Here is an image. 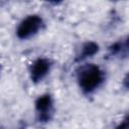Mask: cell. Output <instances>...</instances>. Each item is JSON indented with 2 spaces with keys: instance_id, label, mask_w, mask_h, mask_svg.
Returning <instances> with one entry per match:
<instances>
[{
  "instance_id": "obj_2",
  "label": "cell",
  "mask_w": 129,
  "mask_h": 129,
  "mask_svg": "<svg viewBox=\"0 0 129 129\" xmlns=\"http://www.w3.org/2000/svg\"><path fill=\"white\" fill-rule=\"evenodd\" d=\"M43 19L38 14H30L24 17L16 28V36L19 39H28L37 34L43 27Z\"/></svg>"
},
{
  "instance_id": "obj_1",
  "label": "cell",
  "mask_w": 129,
  "mask_h": 129,
  "mask_svg": "<svg viewBox=\"0 0 129 129\" xmlns=\"http://www.w3.org/2000/svg\"><path fill=\"white\" fill-rule=\"evenodd\" d=\"M77 83L85 94H91L99 89L105 81V72L95 63H85L76 71Z\"/></svg>"
},
{
  "instance_id": "obj_3",
  "label": "cell",
  "mask_w": 129,
  "mask_h": 129,
  "mask_svg": "<svg viewBox=\"0 0 129 129\" xmlns=\"http://www.w3.org/2000/svg\"><path fill=\"white\" fill-rule=\"evenodd\" d=\"M53 98L50 94H43L37 97L34 102L36 119L40 123H47L51 120L54 107Z\"/></svg>"
},
{
  "instance_id": "obj_5",
  "label": "cell",
  "mask_w": 129,
  "mask_h": 129,
  "mask_svg": "<svg viewBox=\"0 0 129 129\" xmlns=\"http://www.w3.org/2000/svg\"><path fill=\"white\" fill-rule=\"evenodd\" d=\"M108 56L114 58H128L129 57V35L116 40L108 47Z\"/></svg>"
},
{
  "instance_id": "obj_8",
  "label": "cell",
  "mask_w": 129,
  "mask_h": 129,
  "mask_svg": "<svg viewBox=\"0 0 129 129\" xmlns=\"http://www.w3.org/2000/svg\"><path fill=\"white\" fill-rule=\"evenodd\" d=\"M122 86L126 90H129V72L124 76V78L122 80Z\"/></svg>"
},
{
  "instance_id": "obj_4",
  "label": "cell",
  "mask_w": 129,
  "mask_h": 129,
  "mask_svg": "<svg viewBox=\"0 0 129 129\" xmlns=\"http://www.w3.org/2000/svg\"><path fill=\"white\" fill-rule=\"evenodd\" d=\"M51 67H52V62L49 58L43 56L41 57L39 56L35 58L29 66V70H28L29 78L31 82L34 84L40 83L49 74Z\"/></svg>"
},
{
  "instance_id": "obj_7",
  "label": "cell",
  "mask_w": 129,
  "mask_h": 129,
  "mask_svg": "<svg viewBox=\"0 0 129 129\" xmlns=\"http://www.w3.org/2000/svg\"><path fill=\"white\" fill-rule=\"evenodd\" d=\"M115 129H129V113L124 117V119L116 126Z\"/></svg>"
},
{
  "instance_id": "obj_6",
  "label": "cell",
  "mask_w": 129,
  "mask_h": 129,
  "mask_svg": "<svg viewBox=\"0 0 129 129\" xmlns=\"http://www.w3.org/2000/svg\"><path fill=\"white\" fill-rule=\"evenodd\" d=\"M98 51H99V44L97 42H95V41H86L81 45V47H80V49H79V51L76 55L75 60L77 62L83 61V60H85L89 57H92Z\"/></svg>"
}]
</instances>
